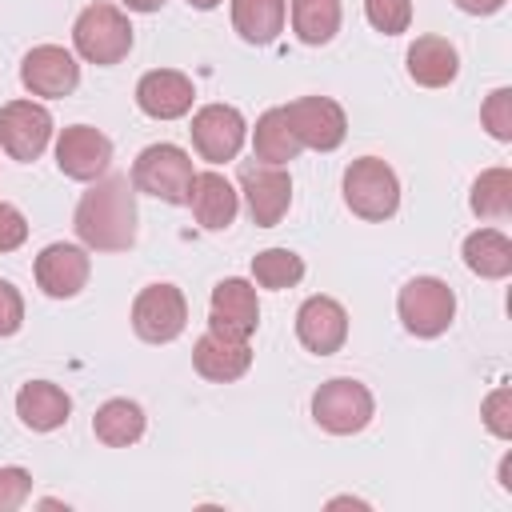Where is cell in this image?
<instances>
[{
  "mask_svg": "<svg viewBox=\"0 0 512 512\" xmlns=\"http://www.w3.org/2000/svg\"><path fill=\"white\" fill-rule=\"evenodd\" d=\"M20 84L32 92V96H48V100H60L68 96L76 84H80V64L68 48L60 44H36L24 64H20Z\"/></svg>",
  "mask_w": 512,
  "mask_h": 512,
  "instance_id": "11",
  "label": "cell"
},
{
  "mask_svg": "<svg viewBox=\"0 0 512 512\" xmlns=\"http://www.w3.org/2000/svg\"><path fill=\"white\" fill-rule=\"evenodd\" d=\"M480 120H484V128H488L496 140H512V88H496V92L484 100Z\"/></svg>",
  "mask_w": 512,
  "mask_h": 512,
  "instance_id": "30",
  "label": "cell"
},
{
  "mask_svg": "<svg viewBox=\"0 0 512 512\" xmlns=\"http://www.w3.org/2000/svg\"><path fill=\"white\" fill-rule=\"evenodd\" d=\"M188 4H192V8H200V12H208V8H216L220 0H188Z\"/></svg>",
  "mask_w": 512,
  "mask_h": 512,
  "instance_id": "38",
  "label": "cell"
},
{
  "mask_svg": "<svg viewBox=\"0 0 512 512\" xmlns=\"http://www.w3.org/2000/svg\"><path fill=\"white\" fill-rule=\"evenodd\" d=\"M192 144L204 160L212 164H224V160H236V152L244 148V136H248V124L244 116L232 108V104H204L196 116H192Z\"/></svg>",
  "mask_w": 512,
  "mask_h": 512,
  "instance_id": "10",
  "label": "cell"
},
{
  "mask_svg": "<svg viewBox=\"0 0 512 512\" xmlns=\"http://www.w3.org/2000/svg\"><path fill=\"white\" fill-rule=\"evenodd\" d=\"M68 412H72V400H68V392H64L60 384H52V380H28V384L16 392V416H20V424L32 428V432H52V428H60V424L68 420Z\"/></svg>",
  "mask_w": 512,
  "mask_h": 512,
  "instance_id": "20",
  "label": "cell"
},
{
  "mask_svg": "<svg viewBox=\"0 0 512 512\" xmlns=\"http://www.w3.org/2000/svg\"><path fill=\"white\" fill-rule=\"evenodd\" d=\"M376 404H372V392L352 380V376H336V380H324L312 396V416L324 432L332 436H352L360 432L368 420H372Z\"/></svg>",
  "mask_w": 512,
  "mask_h": 512,
  "instance_id": "6",
  "label": "cell"
},
{
  "mask_svg": "<svg viewBox=\"0 0 512 512\" xmlns=\"http://www.w3.org/2000/svg\"><path fill=\"white\" fill-rule=\"evenodd\" d=\"M472 212L484 220H508L512 216V172L488 168L472 184Z\"/></svg>",
  "mask_w": 512,
  "mask_h": 512,
  "instance_id": "27",
  "label": "cell"
},
{
  "mask_svg": "<svg viewBox=\"0 0 512 512\" xmlns=\"http://www.w3.org/2000/svg\"><path fill=\"white\" fill-rule=\"evenodd\" d=\"M484 424L492 436L512 440V388L508 384H500L484 396Z\"/></svg>",
  "mask_w": 512,
  "mask_h": 512,
  "instance_id": "31",
  "label": "cell"
},
{
  "mask_svg": "<svg viewBox=\"0 0 512 512\" xmlns=\"http://www.w3.org/2000/svg\"><path fill=\"white\" fill-rule=\"evenodd\" d=\"M72 44L88 64H120L132 48V24L112 4H88L72 24Z\"/></svg>",
  "mask_w": 512,
  "mask_h": 512,
  "instance_id": "3",
  "label": "cell"
},
{
  "mask_svg": "<svg viewBox=\"0 0 512 512\" xmlns=\"http://www.w3.org/2000/svg\"><path fill=\"white\" fill-rule=\"evenodd\" d=\"M464 264L484 280H504L512 272V240L500 228H476L464 240Z\"/></svg>",
  "mask_w": 512,
  "mask_h": 512,
  "instance_id": "23",
  "label": "cell"
},
{
  "mask_svg": "<svg viewBox=\"0 0 512 512\" xmlns=\"http://www.w3.org/2000/svg\"><path fill=\"white\" fill-rule=\"evenodd\" d=\"M284 0H232V28L248 44H272L284 28Z\"/></svg>",
  "mask_w": 512,
  "mask_h": 512,
  "instance_id": "24",
  "label": "cell"
},
{
  "mask_svg": "<svg viewBox=\"0 0 512 512\" xmlns=\"http://www.w3.org/2000/svg\"><path fill=\"white\" fill-rule=\"evenodd\" d=\"M36 284L52 300H72L88 284V252L80 244H48L36 256Z\"/></svg>",
  "mask_w": 512,
  "mask_h": 512,
  "instance_id": "17",
  "label": "cell"
},
{
  "mask_svg": "<svg viewBox=\"0 0 512 512\" xmlns=\"http://www.w3.org/2000/svg\"><path fill=\"white\" fill-rule=\"evenodd\" d=\"M188 204H192V216H196L200 228L220 232V228H228L236 220L240 196L228 184V176H220V172H196L192 176V188H188Z\"/></svg>",
  "mask_w": 512,
  "mask_h": 512,
  "instance_id": "19",
  "label": "cell"
},
{
  "mask_svg": "<svg viewBox=\"0 0 512 512\" xmlns=\"http://www.w3.org/2000/svg\"><path fill=\"white\" fill-rule=\"evenodd\" d=\"M76 236L92 252H124L136 240V188L128 176L96 180L76 204Z\"/></svg>",
  "mask_w": 512,
  "mask_h": 512,
  "instance_id": "1",
  "label": "cell"
},
{
  "mask_svg": "<svg viewBox=\"0 0 512 512\" xmlns=\"http://www.w3.org/2000/svg\"><path fill=\"white\" fill-rule=\"evenodd\" d=\"M56 164L72 180H100L112 164V140L92 124H72L56 140Z\"/></svg>",
  "mask_w": 512,
  "mask_h": 512,
  "instance_id": "13",
  "label": "cell"
},
{
  "mask_svg": "<svg viewBox=\"0 0 512 512\" xmlns=\"http://www.w3.org/2000/svg\"><path fill=\"white\" fill-rule=\"evenodd\" d=\"M260 324V300H256V288L240 276H228L212 288V304H208V328L212 332H224V336H236V340H248Z\"/></svg>",
  "mask_w": 512,
  "mask_h": 512,
  "instance_id": "14",
  "label": "cell"
},
{
  "mask_svg": "<svg viewBox=\"0 0 512 512\" xmlns=\"http://www.w3.org/2000/svg\"><path fill=\"white\" fill-rule=\"evenodd\" d=\"M252 276H256L260 288L280 292V288L300 284V276H304V260H300L296 252H288V248H264V252L252 256Z\"/></svg>",
  "mask_w": 512,
  "mask_h": 512,
  "instance_id": "28",
  "label": "cell"
},
{
  "mask_svg": "<svg viewBox=\"0 0 512 512\" xmlns=\"http://www.w3.org/2000/svg\"><path fill=\"white\" fill-rule=\"evenodd\" d=\"M364 16L376 32L396 36V32H408L412 24V0H364Z\"/></svg>",
  "mask_w": 512,
  "mask_h": 512,
  "instance_id": "29",
  "label": "cell"
},
{
  "mask_svg": "<svg viewBox=\"0 0 512 512\" xmlns=\"http://www.w3.org/2000/svg\"><path fill=\"white\" fill-rule=\"evenodd\" d=\"M240 188L248 200V212L260 228H276L292 204V176L280 164H248L240 172Z\"/></svg>",
  "mask_w": 512,
  "mask_h": 512,
  "instance_id": "12",
  "label": "cell"
},
{
  "mask_svg": "<svg viewBox=\"0 0 512 512\" xmlns=\"http://www.w3.org/2000/svg\"><path fill=\"white\" fill-rule=\"evenodd\" d=\"M284 116L300 140V148H316V152H332L344 144L348 136V116L336 100L328 96H300L292 104H284Z\"/></svg>",
  "mask_w": 512,
  "mask_h": 512,
  "instance_id": "8",
  "label": "cell"
},
{
  "mask_svg": "<svg viewBox=\"0 0 512 512\" xmlns=\"http://www.w3.org/2000/svg\"><path fill=\"white\" fill-rule=\"evenodd\" d=\"M20 324H24V300L8 280H0V336H12Z\"/></svg>",
  "mask_w": 512,
  "mask_h": 512,
  "instance_id": "34",
  "label": "cell"
},
{
  "mask_svg": "<svg viewBox=\"0 0 512 512\" xmlns=\"http://www.w3.org/2000/svg\"><path fill=\"white\" fill-rule=\"evenodd\" d=\"M296 336L316 356L340 352V344L348 340V312H344V304L332 300V296H308L300 304V312H296Z\"/></svg>",
  "mask_w": 512,
  "mask_h": 512,
  "instance_id": "15",
  "label": "cell"
},
{
  "mask_svg": "<svg viewBox=\"0 0 512 512\" xmlns=\"http://www.w3.org/2000/svg\"><path fill=\"white\" fill-rule=\"evenodd\" d=\"M252 148H256V160H264V164H280V168H284L288 160H296L300 140H296V132H292L284 108H268V112L256 120Z\"/></svg>",
  "mask_w": 512,
  "mask_h": 512,
  "instance_id": "25",
  "label": "cell"
},
{
  "mask_svg": "<svg viewBox=\"0 0 512 512\" xmlns=\"http://www.w3.org/2000/svg\"><path fill=\"white\" fill-rule=\"evenodd\" d=\"M344 200L360 220H388L400 208V180L384 160L360 156L344 172Z\"/></svg>",
  "mask_w": 512,
  "mask_h": 512,
  "instance_id": "4",
  "label": "cell"
},
{
  "mask_svg": "<svg viewBox=\"0 0 512 512\" xmlns=\"http://www.w3.org/2000/svg\"><path fill=\"white\" fill-rule=\"evenodd\" d=\"M460 72V52L444 36H416L408 48V76L420 88H444Z\"/></svg>",
  "mask_w": 512,
  "mask_h": 512,
  "instance_id": "21",
  "label": "cell"
},
{
  "mask_svg": "<svg viewBox=\"0 0 512 512\" xmlns=\"http://www.w3.org/2000/svg\"><path fill=\"white\" fill-rule=\"evenodd\" d=\"M292 28L304 44H328L340 32V0H292Z\"/></svg>",
  "mask_w": 512,
  "mask_h": 512,
  "instance_id": "26",
  "label": "cell"
},
{
  "mask_svg": "<svg viewBox=\"0 0 512 512\" xmlns=\"http://www.w3.org/2000/svg\"><path fill=\"white\" fill-rule=\"evenodd\" d=\"M28 492H32V476L24 468L16 464L0 468V512H16L28 500Z\"/></svg>",
  "mask_w": 512,
  "mask_h": 512,
  "instance_id": "32",
  "label": "cell"
},
{
  "mask_svg": "<svg viewBox=\"0 0 512 512\" xmlns=\"http://www.w3.org/2000/svg\"><path fill=\"white\" fill-rule=\"evenodd\" d=\"M48 140H52V116H48L44 104H36V100H8L0 108V148L12 160H20V164L36 160L48 148Z\"/></svg>",
  "mask_w": 512,
  "mask_h": 512,
  "instance_id": "9",
  "label": "cell"
},
{
  "mask_svg": "<svg viewBox=\"0 0 512 512\" xmlns=\"http://www.w3.org/2000/svg\"><path fill=\"white\" fill-rule=\"evenodd\" d=\"M132 12H156V8H164V0H124Z\"/></svg>",
  "mask_w": 512,
  "mask_h": 512,
  "instance_id": "36",
  "label": "cell"
},
{
  "mask_svg": "<svg viewBox=\"0 0 512 512\" xmlns=\"http://www.w3.org/2000/svg\"><path fill=\"white\" fill-rule=\"evenodd\" d=\"M92 432H96V440L108 444V448H128V444H136V440L144 436V408H140L136 400L116 396V400H108V404L96 408Z\"/></svg>",
  "mask_w": 512,
  "mask_h": 512,
  "instance_id": "22",
  "label": "cell"
},
{
  "mask_svg": "<svg viewBox=\"0 0 512 512\" xmlns=\"http://www.w3.org/2000/svg\"><path fill=\"white\" fill-rule=\"evenodd\" d=\"M460 12H472V16H492L504 8V0H456Z\"/></svg>",
  "mask_w": 512,
  "mask_h": 512,
  "instance_id": "35",
  "label": "cell"
},
{
  "mask_svg": "<svg viewBox=\"0 0 512 512\" xmlns=\"http://www.w3.org/2000/svg\"><path fill=\"white\" fill-rule=\"evenodd\" d=\"M192 364H196V372L204 376V380H212V384H232V380H240L244 372H248V364H252V348H248V340H236V336H224V332H204L200 340H196V348H192Z\"/></svg>",
  "mask_w": 512,
  "mask_h": 512,
  "instance_id": "18",
  "label": "cell"
},
{
  "mask_svg": "<svg viewBox=\"0 0 512 512\" xmlns=\"http://www.w3.org/2000/svg\"><path fill=\"white\" fill-rule=\"evenodd\" d=\"M192 176V156L180 144H148L132 164V188L164 204H188Z\"/></svg>",
  "mask_w": 512,
  "mask_h": 512,
  "instance_id": "2",
  "label": "cell"
},
{
  "mask_svg": "<svg viewBox=\"0 0 512 512\" xmlns=\"http://www.w3.org/2000/svg\"><path fill=\"white\" fill-rule=\"evenodd\" d=\"M500 484H504V492H512V456L500 460Z\"/></svg>",
  "mask_w": 512,
  "mask_h": 512,
  "instance_id": "37",
  "label": "cell"
},
{
  "mask_svg": "<svg viewBox=\"0 0 512 512\" xmlns=\"http://www.w3.org/2000/svg\"><path fill=\"white\" fill-rule=\"evenodd\" d=\"M24 236H28V220L20 216V208H12V204L0 200V252L20 248Z\"/></svg>",
  "mask_w": 512,
  "mask_h": 512,
  "instance_id": "33",
  "label": "cell"
},
{
  "mask_svg": "<svg viewBox=\"0 0 512 512\" xmlns=\"http://www.w3.org/2000/svg\"><path fill=\"white\" fill-rule=\"evenodd\" d=\"M188 324V304L176 284H148L132 300V328L148 344H168L184 332Z\"/></svg>",
  "mask_w": 512,
  "mask_h": 512,
  "instance_id": "7",
  "label": "cell"
},
{
  "mask_svg": "<svg viewBox=\"0 0 512 512\" xmlns=\"http://www.w3.org/2000/svg\"><path fill=\"white\" fill-rule=\"evenodd\" d=\"M396 312L404 320V328L420 340H432L440 332H448L452 316H456V292L436 280V276H416L400 288L396 296Z\"/></svg>",
  "mask_w": 512,
  "mask_h": 512,
  "instance_id": "5",
  "label": "cell"
},
{
  "mask_svg": "<svg viewBox=\"0 0 512 512\" xmlns=\"http://www.w3.org/2000/svg\"><path fill=\"white\" fill-rule=\"evenodd\" d=\"M192 96H196L192 80L184 72H176V68H152L136 84V104L152 120H180V116H188L192 112Z\"/></svg>",
  "mask_w": 512,
  "mask_h": 512,
  "instance_id": "16",
  "label": "cell"
}]
</instances>
